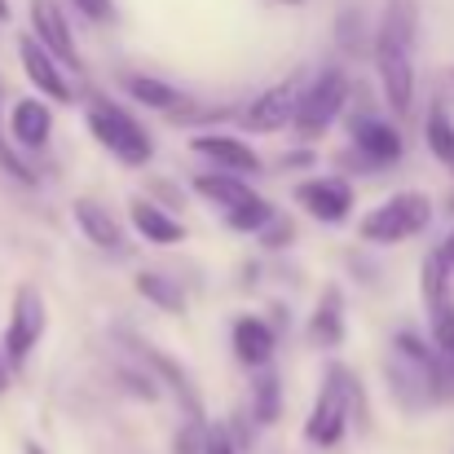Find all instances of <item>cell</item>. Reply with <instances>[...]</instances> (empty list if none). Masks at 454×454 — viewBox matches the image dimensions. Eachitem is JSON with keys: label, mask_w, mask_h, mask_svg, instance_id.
<instances>
[{"label": "cell", "mask_w": 454, "mask_h": 454, "mask_svg": "<svg viewBox=\"0 0 454 454\" xmlns=\"http://www.w3.org/2000/svg\"><path fill=\"white\" fill-rule=\"evenodd\" d=\"M415 0H388L380 31H375V71L393 115H411L415 102Z\"/></svg>", "instance_id": "obj_1"}, {"label": "cell", "mask_w": 454, "mask_h": 454, "mask_svg": "<svg viewBox=\"0 0 454 454\" xmlns=\"http://www.w3.org/2000/svg\"><path fill=\"white\" fill-rule=\"evenodd\" d=\"M89 133L115 154L120 163H129V168L151 163V154H154L151 133L137 124V115H129V111H124L120 102H111V98H93V102H89Z\"/></svg>", "instance_id": "obj_2"}, {"label": "cell", "mask_w": 454, "mask_h": 454, "mask_svg": "<svg viewBox=\"0 0 454 454\" xmlns=\"http://www.w3.org/2000/svg\"><path fill=\"white\" fill-rule=\"evenodd\" d=\"M428 221H433V203H428V194H419V190H402V194L384 199L375 212H366L362 225H357V234H362L366 243L393 247V243H406V239L424 234Z\"/></svg>", "instance_id": "obj_3"}, {"label": "cell", "mask_w": 454, "mask_h": 454, "mask_svg": "<svg viewBox=\"0 0 454 454\" xmlns=\"http://www.w3.org/2000/svg\"><path fill=\"white\" fill-rule=\"evenodd\" d=\"M353 397H357V384L344 366H331L326 380H322V393L313 402V415L304 419V442L317 446V450H331L344 428H348V411H353Z\"/></svg>", "instance_id": "obj_4"}, {"label": "cell", "mask_w": 454, "mask_h": 454, "mask_svg": "<svg viewBox=\"0 0 454 454\" xmlns=\"http://www.w3.org/2000/svg\"><path fill=\"white\" fill-rule=\"evenodd\" d=\"M344 102H348V80H344V71L326 67V71H322V75L301 93L296 133H301V137H322V133L340 120Z\"/></svg>", "instance_id": "obj_5"}, {"label": "cell", "mask_w": 454, "mask_h": 454, "mask_svg": "<svg viewBox=\"0 0 454 454\" xmlns=\"http://www.w3.org/2000/svg\"><path fill=\"white\" fill-rule=\"evenodd\" d=\"M419 292L428 309V326L442 353H454V296H450V265L442 252H428L424 270H419Z\"/></svg>", "instance_id": "obj_6"}, {"label": "cell", "mask_w": 454, "mask_h": 454, "mask_svg": "<svg viewBox=\"0 0 454 454\" xmlns=\"http://www.w3.org/2000/svg\"><path fill=\"white\" fill-rule=\"evenodd\" d=\"M44 322H49L44 296H40L35 287H18L9 326H4V357H9V366H22V362L31 357V348H35L40 335H44Z\"/></svg>", "instance_id": "obj_7"}, {"label": "cell", "mask_w": 454, "mask_h": 454, "mask_svg": "<svg viewBox=\"0 0 454 454\" xmlns=\"http://www.w3.org/2000/svg\"><path fill=\"white\" fill-rule=\"evenodd\" d=\"M296 111H301V84L296 80H283L274 89H265L243 115L239 124L247 133H283L287 124H296Z\"/></svg>", "instance_id": "obj_8"}, {"label": "cell", "mask_w": 454, "mask_h": 454, "mask_svg": "<svg viewBox=\"0 0 454 454\" xmlns=\"http://www.w3.org/2000/svg\"><path fill=\"white\" fill-rule=\"evenodd\" d=\"M124 340H129V344L146 357V366H151L154 375H159V380L176 393V402H185V419H190V424H203V397H199V384H194V380H190V375H185V371H181V366H176V362H172L163 348H154V344L137 340V335H124Z\"/></svg>", "instance_id": "obj_9"}, {"label": "cell", "mask_w": 454, "mask_h": 454, "mask_svg": "<svg viewBox=\"0 0 454 454\" xmlns=\"http://www.w3.org/2000/svg\"><path fill=\"white\" fill-rule=\"evenodd\" d=\"M18 58H22L27 80H31L49 102H71V98H75V84L62 75V67L44 53V44H40L35 35H22V40H18Z\"/></svg>", "instance_id": "obj_10"}, {"label": "cell", "mask_w": 454, "mask_h": 454, "mask_svg": "<svg viewBox=\"0 0 454 454\" xmlns=\"http://www.w3.org/2000/svg\"><path fill=\"white\" fill-rule=\"evenodd\" d=\"M31 31L35 40L44 44L49 58H62L80 71V58H75V40H71V27H67V9L58 0H31Z\"/></svg>", "instance_id": "obj_11"}, {"label": "cell", "mask_w": 454, "mask_h": 454, "mask_svg": "<svg viewBox=\"0 0 454 454\" xmlns=\"http://www.w3.org/2000/svg\"><path fill=\"white\" fill-rule=\"evenodd\" d=\"M296 199L304 203L309 216L317 221H344L348 207H353V185L344 176H313L296 190Z\"/></svg>", "instance_id": "obj_12"}, {"label": "cell", "mask_w": 454, "mask_h": 454, "mask_svg": "<svg viewBox=\"0 0 454 454\" xmlns=\"http://www.w3.org/2000/svg\"><path fill=\"white\" fill-rule=\"evenodd\" d=\"M190 151L203 154L216 163V172H230V176H243V172H261V154L252 146H243L239 137H221V133H203L190 142Z\"/></svg>", "instance_id": "obj_13"}, {"label": "cell", "mask_w": 454, "mask_h": 454, "mask_svg": "<svg viewBox=\"0 0 454 454\" xmlns=\"http://www.w3.org/2000/svg\"><path fill=\"white\" fill-rule=\"evenodd\" d=\"M75 225H80V234L93 243V247H102V252H124V230H120V221H115V212L106 207V203H98V199H75Z\"/></svg>", "instance_id": "obj_14"}, {"label": "cell", "mask_w": 454, "mask_h": 454, "mask_svg": "<svg viewBox=\"0 0 454 454\" xmlns=\"http://www.w3.org/2000/svg\"><path fill=\"white\" fill-rule=\"evenodd\" d=\"M194 194L207 199V203H216L225 216H234V212H243V207H252V203L261 199L252 185H243V181L230 176V172H199V176H194Z\"/></svg>", "instance_id": "obj_15"}, {"label": "cell", "mask_w": 454, "mask_h": 454, "mask_svg": "<svg viewBox=\"0 0 454 454\" xmlns=\"http://www.w3.org/2000/svg\"><path fill=\"white\" fill-rule=\"evenodd\" d=\"M353 142L366 154V163H397L402 159V133L388 120H375V115L353 120Z\"/></svg>", "instance_id": "obj_16"}, {"label": "cell", "mask_w": 454, "mask_h": 454, "mask_svg": "<svg viewBox=\"0 0 454 454\" xmlns=\"http://www.w3.org/2000/svg\"><path fill=\"white\" fill-rule=\"evenodd\" d=\"M129 216H133V225H137V234H142L146 243H159V247L185 243V225H181L176 216H168L163 207H154L151 199H142V194H133Z\"/></svg>", "instance_id": "obj_17"}, {"label": "cell", "mask_w": 454, "mask_h": 454, "mask_svg": "<svg viewBox=\"0 0 454 454\" xmlns=\"http://www.w3.org/2000/svg\"><path fill=\"white\" fill-rule=\"evenodd\" d=\"M9 129H13V137H18L27 151H40V146L49 142V133H53V111H49V102L22 98V102L13 106V115H9Z\"/></svg>", "instance_id": "obj_18"}, {"label": "cell", "mask_w": 454, "mask_h": 454, "mask_svg": "<svg viewBox=\"0 0 454 454\" xmlns=\"http://www.w3.org/2000/svg\"><path fill=\"white\" fill-rule=\"evenodd\" d=\"M234 353L243 366H265L274 357V326L252 317V313L234 317Z\"/></svg>", "instance_id": "obj_19"}, {"label": "cell", "mask_w": 454, "mask_h": 454, "mask_svg": "<svg viewBox=\"0 0 454 454\" xmlns=\"http://www.w3.org/2000/svg\"><path fill=\"white\" fill-rule=\"evenodd\" d=\"M309 344L313 348L344 344V296H340V287H326L322 292V301H317L313 317H309Z\"/></svg>", "instance_id": "obj_20"}, {"label": "cell", "mask_w": 454, "mask_h": 454, "mask_svg": "<svg viewBox=\"0 0 454 454\" xmlns=\"http://www.w3.org/2000/svg\"><path fill=\"white\" fill-rule=\"evenodd\" d=\"M129 98L151 106V111H181V93L168 80H154V75H129Z\"/></svg>", "instance_id": "obj_21"}, {"label": "cell", "mask_w": 454, "mask_h": 454, "mask_svg": "<svg viewBox=\"0 0 454 454\" xmlns=\"http://www.w3.org/2000/svg\"><path fill=\"white\" fill-rule=\"evenodd\" d=\"M133 283H137V292L151 304H159L163 313H185V292H181L172 278H163V274H154V270H142Z\"/></svg>", "instance_id": "obj_22"}, {"label": "cell", "mask_w": 454, "mask_h": 454, "mask_svg": "<svg viewBox=\"0 0 454 454\" xmlns=\"http://www.w3.org/2000/svg\"><path fill=\"white\" fill-rule=\"evenodd\" d=\"M424 137H428V151L437 154L442 163H450V168H454V124H450V111H446L442 102H437V106L428 111Z\"/></svg>", "instance_id": "obj_23"}, {"label": "cell", "mask_w": 454, "mask_h": 454, "mask_svg": "<svg viewBox=\"0 0 454 454\" xmlns=\"http://www.w3.org/2000/svg\"><path fill=\"white\" fill-rule=\"evenodd\" d=\"M252 415L261 424H274L278 419V380L274 375H261L256 388H252Z\"/></svg>", "instance_id": "obj_24"}, {"label": "cell", "mask_w": 454, "mask_h": 454, "mask_svg": "<svg viewBox=\"0 0 454 454\" xmlns=\"http://www.w3.org/2000/svg\"><path fill=\"white\" fill-rule=\"evenodd\" d=\"M203 454H239V450H234V442H230V433H225L221 424H207V433H203Z\"/></svg>", "instance_id": "obj_25"}, {"label": "cell", "mask_w": 454, "mask_h": 454, "mask_svg": "<svg viewBox=\"0 0 454 454\" xmlns=\"http://www.w3.org/2000/svg\"><path fill=\"white\" fill-rule=\"evenodd\" d=\"M71 4H75L89 22H106V18L115 13V4H111V0H71Z\"/></svg>", "instance_id": "obj_26"}, {"label": "cell", "mask_w": 454, "mask_h": 454, "mask_svg": "<svg viewBox=\"0 0 454 454\" xmlns=\"http://www.w3.org/2000/svg\"><path fill=\"white\" fill-rule=\"evenodd\" d=\"M437 252L446 256V265H450V274H454V230H450V234H446V243H442Z\"/></svg>", "instance_id": "obj_27"}, {"label": "cell", "mask_w": 454, "mask_h": 454, "mask_svg": "<svg viewBox=\"0 0 454 454\" xmlns=\"http://www.w3.org/2000/svg\"><path fill=\"white\" fill-rule=\"evenodd\" d=\"M9 388V357H4V348H0V393Z\"/></svg>", "instance_id": "obj_28"}, {"label": "cell", "mask_w": 454, "mask_h": 454, "mask_svg": "<svg viewBox=\"0 0 454 454\" xmlns=\"http://www.w3.org/2000/svg\"><path fill=\"white\" fill-rule=\"evenodd\" d=\"M22 454H44V450H40V442H27V446H22Z\"/></svg>", "instance_id": "obj_29"}, {"label": "cell", "mask_w": 454, "mask_h": 454, "mask_svg": "<svg viewBox=\"0 0 454 454\" xmlns=\"http://www.w3.org/2000/svg\"><path fill=\"white\" fill-rule=\"evenodd\" d=\"M0 22H9V0H0Z\"/></svg>", "instance_id": "obj_30"}, {"label": "cell", "mask_w": 454, "mask_h": 454, "mask_svg": "<svg viewBox=\"0 0 454 454\" xmlns=\"http://www.w3.org/2000/svg\"><path fill=\"white\" fill-rule=\"evenodd\" d=\"M287 4H301V0H287Z\"/></svg>", "instance_id": "obj_31"}]
</instances>
